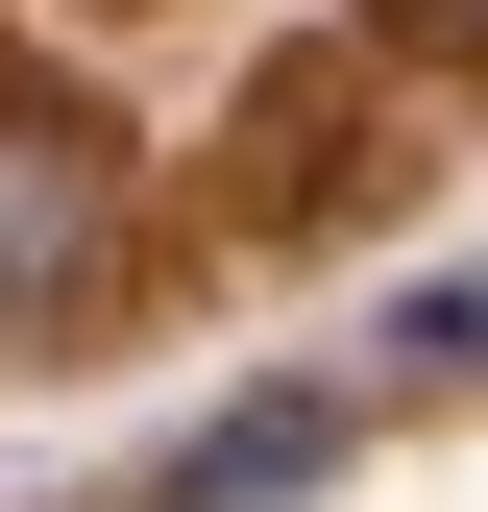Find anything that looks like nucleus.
Instances as JSON below:
<instances>
[{"mask_svg": "<svg viewBox=\"0 0 488 512\" xmlns=\"http://www.w3.org/2000/svg\"><path fill=\"white\" fill-rule=\"evenodd\" d=\"M122 293V147L98 122H0V342H74Z\"/></svg>", "mask_w": 488, "mask_h": 512, "instance_id": "obj_1", "label": "nucleus"}, {"mask_svg": "<svg viewBox=\"0 0 488 512\" xmlns=\"http://www.w3.org/2000/svg\"><path fill=\"white\" fill-rule=\"evenodd\" d=\"M293 488H342V391H244L171 439V512H293Z\"/></svg>", "mask_w": 488, "mask_h": 512, "instance_id": "obj_2", "label": "nucleus"}, {"mask_svg": "<svg viewBox=\"0 0 488 512\" xmlns=\"http://www.w3.org/2000/svg\"><path fill=\"white\" fill-rule=\"evenodd\" d=\"M391 25H415V49H488V0H391Z\"/></svg>", "mask_w": 488, "mask_h": 512, "instance_id": "obj_3", "label": "nucleus"}]
</instances>
